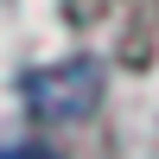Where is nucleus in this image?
<instances>
[{
  "label": "nucleus",
  "instance_id": "2",
  "mask_svg": "<svg viewBox=\"0 0 159 159\" xmlns=\"http://www.w3.org/2000/svg\"><path fill=\"white\" fill-rule=\"evenodd\" d=\"M0 159H51V153H38V147H7Z\"/></svg>",
  "mask_w": 159,
  "mask_h": 159
},
{
  "label": "nucleus",
  "instance_id": "1",
  "mask_svg": "<svg viewBox=\"0 0 159 159\" xmlns=\"http://www.w3.org/2000/svg\"><path fill=\"white\" fill-rule=\"evenodd\" d=\"M25 102H32V115H45V121H83L102 102V64H89V57L45 64V70L25 76Z\"/></svg>",
  "mask_w": 159,
  "mask_h": 159
}]
</instances>
